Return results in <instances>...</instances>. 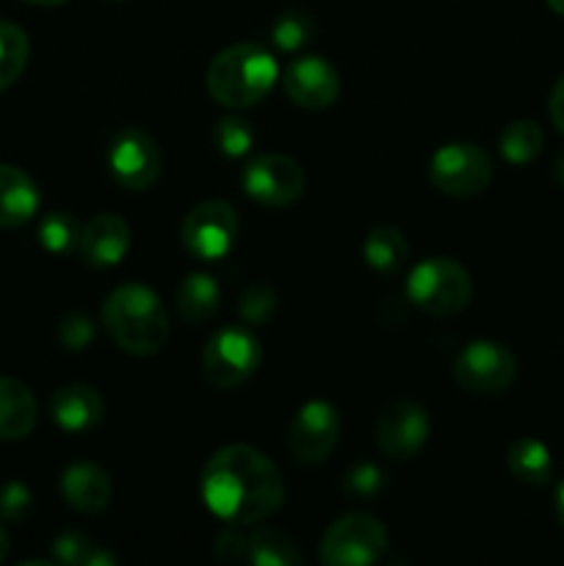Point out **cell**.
I'll use <instances>...</instances> for the list:
<instances>
[{
	"instance_id": "cell-34",
	"label": "cell",
	"mask_w": 564,
	"mask_h": 566,
	"mask_svg": "<svg viewBox=\"0 0 564 566\" xmlns=\"http://www.w3.org/2000/svg\"><path fill=\"white\" fill-rule=\"evenodd\" d=\"M213 553L221 562H249V542L241 525L227 523V528H221V534L216 536Z\"/></svg>"
},
{
	"instance_id": "cell-22",
	"label": "cell",
	"mask_w": 564,
	"mask_h": 566,
	"mask_svg": "<svg viewBox=\"0 0 564 566\" xmlns=\"http://www.w3.org/2000/svg\"><path fill=\"white\" fill-rule=\"evenodd\" d=\"M506 464L514 479L531 486L547 484L553 475L551 451L540 440H531V437L512 442V448L506 453Z\"/></svg>"
},
{
	"instance_id": "cell-17",
	"label": "cell",
	"mask_w": 564,
	"mask_h": 566,
	"mask_svg": "<svg viewBox=\"0 0 564 566\" xmlns=\"http://www.w3.org/2000/svg\"><path fill=\"white\" fill-rule=\"evenodd\" d=\"M50 415H53L55 426L70 434H81V431L94 429L103 420L105 403L94 387L81 385H64L53 392L50 398Z\"/></svg>"
},
{
	"instance_id": "cell-28",
	"label": "cell",
	"mask_w": 564,
	"mask_h": 566,
	"mask_svg": "<svg viewBox=\"0 0 564 566\" xmlns=\"http://www.w3.org/2000/svg\"><path fill=\"white\" fill-rule=\"evenodd\" d=\"M271 39L285 53H296V50H302L304 44H310L315 39L313 14H307L302 9L285 11V14L276 17L274 28H271Z\"/></svg>"
},
{
	"instance_id": "cell-13",
	"label": "cell",
	"mask_w": 564,
	"mask_h": 566,
	"mask_svg": "<svg viewBox=\"0 0 564 566\" xmlns=\"http://www.w3.org/2000/svg\"><path fill=\"white\" fill-rule=\"evenodd\" d=\"M429 415L415 401H393L376 420V446L387 459L409 462L429 440Z\"/></svg>"
},
{
	"instance_id": "cell-14",
	"label": "cell",
	"mask_w": 564,
	"mask_h": 566,
	"mask_svg": "<svg viewBox=\"0 0 564 566\" xmlns=\"http://www.w3.org/2000/svg\"><path fill=\"white\" fill-rule=\"evenodd\" d=\"M285 94L307 111L330 108L341 97V75L335 66L321 55H299L282 72Z\"/></svg>"
},
{
	"instance_id": "cell-3",
	"label": "cell",
	"mask_w": 564,
	"mask_h": 566,
	"mask_svg": "<svg viewBox=\"0 0 564 566\" xmlns=\"http://www.w3.org/2000/svg\"><path fill=\"white\" fill-rule=\"evenodd\" d=\"M280 77L274 55L254 42H238L221 50L208 66V94L224 108H252L263 103Z\"/></svg>"
},
{
	"instance_id": "cell-2",
	"label": "cell",
	"mask_w": 564,
	"mask_h": 566,
	"mask_svg": "<svg viewBox=\"0 0 564 566\" xmlns=\"http://www.w3.org/2000/svg\"><path fill=\"white\" fill-rule=\"evenodd\" d=\"M111 340L133 357H153L169 340V315L158 293L138 282L114 287L103 304Z\"/></svg>"
},
{
	"instance_id": "cell-18",
	"label": "cell",
	"mask_w": 564,
	"mask_h": 566,
	"mask_svg": "<svg viewBox=\"0 0 564 566\" xmlns=\"http://www.w3.org/2000/svg\"><path fill=\"white\" fill-rule=\"evenodd\" d=\"M39 188L20 166L0 164V227H22L36 216Z\"/></svg>"
},
{
	"instance_id": "cell-27",
	"label": "cell",
	"mask_w": 564,
	"mask_h": 566,
	"mask_svg": "<svg viewBox=\"0 0 564 566\" xmlns=\"http://www.w3.org/2000/svg\"><path fill=\"white\" fill-rule=\"evenodd\" d=\"M39 243L53 254H70L81 243V224L72 213L55 210L39 221Z\"/></svg>"
},
{
	"instance_id": "cell-26",
	"label": "cell",
	"mask_w": 564,
	"mask_h": 566,
	"mask_svg": "<svg viewBox=\"0 0 564 566\" xmlns=\"http://www.w3.org/2000/svg\"><path fill=\"white\" fill-rule=\"evenodd\" d=\"M28 53L31 44L25 31L14 22H0V92H6L22 75L28 66Z\"/></svg>"
},
{
	"instance_id": "cell-30",
	"label": "cell",
	"mask_w": 564,
	"mask_h": 566,
	"mask_svg": "<svg viewBox=\"0 0 564 566\" xmlns=\"http://www.w3.org/2000/svg\"><path fill=\"white\" fill-rule=\"evenodd\" d=\"M276 310V293L269 285L258 282V285H249L243 291L241 302H238V315L247 321L249 326H263L269 324V318Z\"/></svg>"
},
{
	"instance_id": "cell-4",
	"label": "cell",
	"mask_w": 564,
	"mask_h": 566,
	"mask_svg": "<svg viewBox=\"0 0 564 566\" xmlns=\"http://www.w3.org/2000/svg\"><path fill=\"white\" fill-rule=\"evenodd\" d=\"M407 298L418 310L429 315L462 313L473 298V280L468 269L451 258H429L420 260L407 280Z\"/></svg>"
},
{
	"instance_id": "cell-31",
	"label": "cell",
	"mask_w": 564,
	"mask_h": 566,
	"mask_svg": "<svg viewBox=\"0 0 564 566\" xmlns=\"http://www.w3.org/2000/svg\"><path fill=\"white\" fill-rule=\"evenodd\" d=\"M33 497L31 490L20 481H9V484L0 490V520L3 523H22V520L31 514Z\"/></svg>"
},
{
	"instance_id": "cell-15",
	"label": "cell",
	"mask_w": 564,
	"mask_h": 566,
	"mask_svg": "<svg viewBox=\"0 0 564 566\" xmlns=\"http://www.w3.org/2000/svg\"><path fill=\"white\" fill-rule=\"evenodd\" d=\"M130 249V224L116 213H97L81 227L77 252L94 269H111Z\"/></svg>"
},
{
	"instance_id": "cell-33",
	"label": "cell",
	"mask_w": 564,
	"mask_h": 566,
	"mask_svg": "<svg viewBox=\"0 0 564 566\" xmlns=\"http://www.w3.org/2000/svg\"><path fill=\"white\" fill-rule=\"evenodd\" d=\"M59 340L70 352H83V348H88L94 343V324L81 313L66 315L59 324Z\"/></svg>"
},
{
	"instance_id": "cell-5",
	"label": "cell",
	"mask_w": 564,
	"mask_h": 566,
	"mask_svg": "<svg viewBox=\"0 0 564 566\" xmlns=\"http://www.w3.org/2000/svg\"><path fill=\"white\" fill-rule=\"evenodd\" d=\"M390 547L385 523L374 514L352 512L337 517L324 531L318 558L326 566H370L379 564Z\"/></svg>"
},
{
	"instance_id": "cell-19",
	"label": "cell",
	"mask_w": 564,
	"mask_h": 566,
	"mask_svg": "<svg viewBox=\"0 0 564 566\" xmlns=\"http://www.w3.org/2000/svg\"><path fill=\"white\" fill-rule=\"evenodd\" d=\"M36 398L20 379L0 376V440H25L36 426Z\"/></svg>"
},
{
	"instance_id": "cell-21",
	"label": "cell",
	"mask_w": 564,
	"mask_h": 566,
	"mask_svg": "<svg viewBox=\"0 0 564 566\" xmlns=\"http://www.w3.org/2000/svg\"><path fill=\"white\" fill-rule=\"evenodd\" d=\"M363 258L376 274H398L409 258V243L398 227L379 224L365 235Z\"/></svg>"
},
{
	"instance_id": "cell-8",
	"label": "cell",
	"mask_w": 564,
	"mask_h": 566,
	"mask_svg": "<svg viewBox=\"0 0 564 566\" xmlns=\"http://www.w3.org/2000/svg\"><path fill=\"white\" fill-rule=\"evenodd\" d=\"M453 379L473 396H501L518 379V357L503 343L473 340L453 359Z\"/></svg>"
},
{
	"instance_id": "cell-12",
	"label": "cell",
	"mask_w": 564,
	"mask_h": 566,
	"mask_svg": "<svg viewBox=\"0 0 564 566\" xmlns=\"http://www.w3.org/2000/svg\"><path fill=\"white\" fill-rule=\"evenodd\" d=\"M337 442H341L337 409L321 398L302 403L296 418L291 420V429H288V453L293 457V462L315 468L332 457Z\"/></svg>"
},
{
	"instance_id": "cell-23",
	"label": "cell",
	"mask_w": 564,
	"mask_h": 566,
	"mask_svg": "<svg viewBox=\"0 0 564 566\" xmlns=\"http://www.w3.org/2000/svg\"><path fill=\"white\" fill-rule=\"evenodd\" d=\"M249 542V564L258 566H299L302 564V553H299L296 542L280 528H269L260 525L247 536Z\"/></svg>"
},
{
	"instance_id": "cell-6",
	"label": "cell",
	"mask_w": 564,
	"mask_h": 566,
	"mask_svg": "<svg viewBox=\"0 0 564 566\" xmlns=\"http://www.w3.org/2000/svg\"><path fill=\"white\" fill-rule=\"evenodd\" d=\"M263 363V348L247 326H224L208 340L202 352V374L219 390L241 387Z\"/></svg>"
},
{
	"instance_id": "cell-38",
	"label": "cell",
	"mask_w": 564,
	"mask_h": 566,
	"mask_svg": "<svg viewBox=\"0 0 564 566\" xmlns=\"http://www.w3.org/2000/svg\"><path fill=\"white\" fill-rule=\"evenodd\" d=\"M556 177L564 182V149H562V155L556 158Z\"/></svg>"
},
{
	"instance_id": "cell-36",
	"label": "cell",
	"mask_w": 564,
	"mask_h": 566,
	"mask_svg": "<svg viewBox=\"0 0 564 566\" xmlns=\"http://www.w3.org/2000/svg\"><path fill=\"white\" fill-rule=\"evenodd\" d=\"M556 512H558V523H562V528H564V481L556 492Z\"/></svg>"
},
{
	"instance_id": "cell-9",
	"label": "cell",
	"mask_w": 564,
	"mask_h": 566,
	"mask_svg": "<svg viewBox=\"0 0 564 566\" xmlns=\"http://www.w3.org/2000/svg\"><path fill=\"white\" fill-rule=\"evenodd\" d=\"M431 186L448 197H476L492 180V160L481 147L468 142L442 144L429 164Z\"/></svg>"
},
{
	"instance_id": "cell-40",
	"label": "cell",
	"mask_w": 564,
	"mask_h": 566,
	"mask_svg": "<svg viewBox=\"0 0 564 566\" xmlns=\"http://www.w3.org/2000/svg\"><path fill=\"white\" fill-rule=\"evenodd\" d=\"M28 3H33V6H61V3H66V0H28Z\"/></svg>"
},
{
	"instance_id": "cell-25",
	"label": "cell",
	"mask_w": 564,
	"mask_h": 566,
	"mask_svg": "<svg viewBox=\"0 0 564 566\" xmlns=\"http://www.w3.org/2000/svg\"><path fill=\"white\" fill-rule=\"evenodd\" d=\"M542 144H545V133L534 119H514L503 127L498 147L509 164H529L542 153Z\"/></svg>"
},
{
	"instance_id": "cell-10",
	"label": "cell",
	"mask_w": 564,
	"mask_h": 566,
	"mask_svg": "<svg viewBox=\"0 0 564 566\" xmlns=\"http://www.w3.org/2000/svg\"><path fill=\"white\" fill-rule=\"evenodd\" d=\"M241 188L249 199L265 208H288L304 197L307 175L291 155L269 153L249 160L247 169L241 171Z\"/></svg>"
},
{
	"instance_id": "cell-32",
	"label": "cell",
	"mask_w": 564,
	"mask_h": 566,
	"mask_svg": "<svg viewBox=\"0 0 564 566\" xmlns=\"http://www.w3.org/2000/svg\"><path fill=\"white\" fill-rule=\"evenodd\" d=\"M385 490V473L370 462H357L346 473V492L354 497H376Z\"/></svg>"
},
{
	"instance_id": "cell-7",
	"label": "cell",
	"mask_w": 564,
	"mask_h": 566,
	"mask_svg": "<svg viewBox=\"0 0 564 566\" xmlns=\"http://www.w3.org/2000/svg\"><path fill=\"white\" fill-rule=\"evenodd\" d=\"M238 230H241V221H238L236 208L230 202L205 199L188 210V216L182 219L180 238L191 258L213 263L236 247Z\"/></svg>"
},
{
	"instance_id": "cell-35",
	"label": "cell",
	"mask_w": 564,
	"mask_h": 566,
	"mask_svg": "<svg viewBox=\"0 0 564 566\" xmlns=\"http://www.w3.org/2000/svg\"><path fill=\"white\" fill-rule=\"evenodd\" d=\"M547 108H551V119H553V125H556L558 130L564 133V75L558 77L556 86H553V92H551V103H547Z\"/></svg>"
},
{
	"instance_id": "cell-24",
	"label": "cell",
	"mask_w": 564,
	"mask_h": 566,
	"mask_svg": "<svg viewBox=\"0 0 564 566\" xmlns=\"http://www.w3.org/2000/svg\"><path fill=\"white\" fill-rule=\"evenodd\" d=\"M53 562L64 566H114L116 556L88 539L86 534L66 531L53 539Z\"/></svg>"
},
{
	"instance_id": "cell-1",
	"label": "cell",
	"mask_w": 564,
	"mask_h": 566,
	"mask_svg": "<svg viewBox=\"0 0 564 566\" xmlns=\"http://www.w3.org/2000/svg\"><path fill=\"white\" fill-rule=\"evenodd\" d=\"M202 501L230 525H258L285 501L276 464L252 446H224L208 459L199 479Z\"/></svg>"
},
{
	"instance_id": "cell-16",
	"label": "cell",
	"mask_w": 564,
	"mask_h": 566,
	"mask_svg": "<svg viewBox=\"0 0 564 566\" xmlns=\"http://www.w3.org/2000/svg\"><path fill=\"white\" fill-rule=\"evenodd\" d=\"M61 497L77 514H100L111 506L114 484L103 468L92 462H75L61 473Z\"/></svg>"
},
{
	"instance_id": "cell-29",
	"label": "cell",
	"mask_w": 564,
	"mask_h": 566,
	"mask_svg": "<svg viewBox=\"0 0 564 566\" xmlns=\"http://www.w3.org/2000/svg\"><path fill=\"white\" fill-rule=\"evenodd\" d=\"M213 144L221 155L227 158H243L254 144V130L249 127L247 119L238 116H224L216 122L213 127Z\"/></svg>"
},
{
	"instance_id": "cell-39",
	"label": "cell",
	"mask_w": 564,
	"mask_h": 566,
	"mask_svg": "<svg viewBox=\"0 0 564 566\" xmlns=\"http://www.w3.org/2000/svg\"><path fill=\"white\" fill-rule=\"evenodd\" d=\"M547 6H551L553 11H556V14H562L564 17V0H545Z\"/></svg>"
},
{
	"instance_id": "cell-37",
	"label": "cell",
	"mask_w": 564,
	"mask_h": 566,
	"mask_svg": "<svg viewBox=\"0 0 564 566\" xmlns=\"http://www.w3.org/2000/svg\"><path fill=\"white\" fill-rule=\"evenodd\" d=\"M6 553H9V534H6V528L0 525V562L6 558Z\"/></svg>"
},
{
	"instance_id": "cell-11",
	"label": "cell",
	"mask_w": 564,
	"mask_h": 566,
	"mask_svg": "<svg viewBox=\"0 0 564 566\" xmlns=\"http://www.w3.org/2000/svg\"><path fill=\"white\" fill-rule=\"evenodd\" d=\"M111 177L127 191H144L155 186L164 169V155L158 142L142 127H125L116 133L105 153Z\"/></svg>"
},
{
	"instance_id": "cell-20",
	"label": "cell",
	"mask_w": 564,
	"mask_h": 566,
	"mask_svg": "<svg viewBox=\"0 0 564 566\" xmlns=\"http://www.w3.org/2000/svg\"><path fill=\"white\" fill-rule=\"evenodd\" d=\"M221 302V287L205 271H194V274L182 276V282L177 285L175 307L186 324H205L216 315Z\"/></svg>"
}]
</instances>
